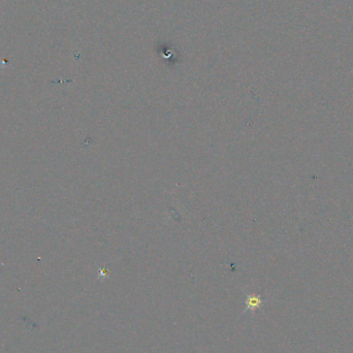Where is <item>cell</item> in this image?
Returning <instances> with one entry per match:
<instances>
[{
	"label": "cell",
	"instance_id": "obj_1",
	"mask_svg": "<svg viewBox=\"0 0 353 353\" xmlns=\"http://www.w3.org/2000/svg\"><path fill=\"white\" fill-rule=\"evenodd\" d=\"M262 301L259 297L257 295H250L247 299V309H249L251 311H255L257 308H259L261 306Z\"/></svg>",
	"mask_w": 353,
	"mask_h": 353
}]
</instances>
